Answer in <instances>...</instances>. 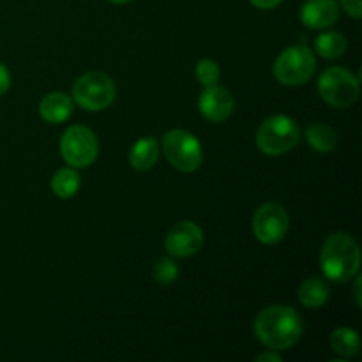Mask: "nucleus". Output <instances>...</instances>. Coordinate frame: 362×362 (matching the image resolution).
<instances>
[{
    "label": "nucleus",
    "instance_id": "nucleus-1",
    "mask_svg": "<svg viewBox=\"0 0 362 362\" xmlns=\"http://www.w3.org/2000/svg\"><path fill=\"white\" fill-rule=\"evenodd\" d=\"M303 318L288 306H269L255 318V334L267 349L285 352L303 336Z\"/></svg>",
    "mask_w": 362,
    "mask_h": 362
},
{
    "label": "nucleus",
    "instance_id": "nucleus-2",
    "mask_svg": "<svg viewBox=\"0 0 362 362\" xmlns=\"http://www.w3.org/2000/svg\"><path fill=\"white\" fill-rule=\"evenodd\" d=\"M324 274L336 283H346L356 278L361 267V250L357 240L349 233H332L320 251Z\"/></svg>",
    "mask_w": 362,
    "mask_h": 362
},
{
    "label": "nucleus",
    "instance_id": "nucleus-3",
    "mask_svg": "<svg viewBox=\"0 0 362 362\" xmlns=\"http://www.w3.org/2000/svg\"><path fill=\"white\" fill-rule=\"evenodd\" d=\"M300 129L286 115H272L262 122L257 133V145L264 154L281 156L299 144Z\"/></svg>",
    "mask_w": 362,
    "mask_h": 362
},
{
    "label": "nucleus",
    "instance_id": "nucleus-4",
    "mask_svg": "<svg viewBox=\"0 0 362 362\" xmlns=\"http://www.w3.org/2000/svg\"><path fill=\"white\" fill-rule=\"evenodd\" d=\"M317 71V59L308 46H290L274 62V76L279 83L299 87L308 83Z\"/></svg>",
    "mask_w": 362,
    "mask_h": 362
},
{
    "label": "nucleus",
    "instance_id": "nucleus-5",
    "mask_svg": "<svg viewBox=\"0 0 362 362\" xmlns=\"http://www.w3.org/2000/svg\"><path fill=\"white\" fill-rule=\"evenodd\" d=\"M318 92L327 105L334 108H349L359 98V78L345 67H329L320 74Z\"/></svg>",
    "mask_w": 362,
    "mask_h": 362
},
{
    "label": "nucleus",
    "instance_id": "nucleus-6",
    "mask_svg": "<svg viewBox=\"0 0 362 362\" xmlns=\"http://www.w3.org/2000/svg\"><path fill=\"white\" fill-rule=\"evenodd\" d=\"M163 148L170 165L184 173H191L200 168L204 161L200 141L189 131L172 129L163 138Z\"/></svg>",
    "mask_w": 362,
    "mask_h": 362
},
{
    "label": "nucleus",
    "instance_id": "nucleus-7",
    "mask_svg": "<svg viewBox=\"0 0 362 362\" xmlns=\"http://www.w3.org/2000/svg\"><path fill=\"white\" fill-rule=\"evenodd\" d=\"M73 99L87 112H101L115 99V85L106 74L87 73L74 81Z\"/></svg>",
    "mask_w": 362,
    "mask_h": 362
},
{
    "label": "nucleus",
    "instance_id": "nucleus-8",
    "mask_svg": "<svg viewBox=\"0 0 362 362\" xmlns=\"http://www.w3.org/2000/svg\"><path fill=\"white\" fill-rule=\"evenodd\" d=\"M99 144L95 134L85 126H71L60 140V154L73 168H87L95 161Z\"/></svg>",
    "mask_w": 362,
    "mask_h": 362
},
{
    "label": "nucleus",
    "instance_id": "nucleus-9",
    "mask_svg": "<svg viewBox=\"0 0 362 362\" xmlns=\"http://www.w3.org/2000/svg\"><path fill=\"white\" fill-rule=\"evenodd\" d=\"M288 228V212L278 202H267V204L260 205L255 212L253 232L262 244H267V246L278 244L279 240L285 239Z\"/></svg>",
    "mask_w": 362,
    "mask_h": 362
},
{
    "label": "nucleus",
    "instance_id": "nucleus-10",
    "mask_svg": "<svg viewBox=\"0 0 362 362\" xmlns=\"http://www.w3.org/2000/svg\"><path fill=\"white\" fill-rule=\"evenodd\" d=\"M165 247L172 257L189 258L204 247V232L193 221H180L170 228Z\"/></svg>",
    "mask_w": 362,
    "mask_h": 362
},
{
    "label": "nucleus",
    "instance_id": "nucleus-11",
    "mask_svg": "<svg viewBox=\"0 0 362 362\" xmlns=\"http://www.w3.org/2000/svg\"><path fill=\"white\" fill-rule=\"evenodd\" d=\"M198 106H200L202 115L207 120L223 122L235 110V99L230 94L228 88L214 85V87H205V90L200 95V101H198Z\"/></svg>",
    "mask_w": 362,
    "mask_h": 362
},
{
    "label": "nucleus",
    "instance_id": "nucleus-12",
    "mask_svg": "<svg viewBox=\"0 0 362 362\" xmlns=\"http://www.w3.org/2000/svg\"><path fill=\"white\" fill-rule=\"evenodd\" d=\"M339 18V6L336 0H306L300 9V20L308 28L320 30L334 25Z\"/></svg>",
    "mask_w": 362,
    "mask_h": 362
},
{
    "label": "nucleus",
    "instance_id": "nucleus-13",
    "mask_svg": "<svg viewBox=\"0 0 362 362\" xmlns=\"http://www.w3.org/2000/svg\"><path fill=\"white\" fill-rule=\"evenodd\" d=\"M73 99L64 92H49L39 103V113L49 124H60L73 113Z\"/></svg>",
    "mask_w": 362,
    "mask_h": 362
},
{
    "label": "nucleus",
    "instance_id": "nucleus-14",
    "mask_svg": "<svg viewBox=\"0 0 362 362\" xmlns=\"http://www.w3.org/2000/svg\"><path fill=\"white\" fill-rule=\"evenodd\" d=\"M159 159V144L156 138H141L133 145L129 154L131 166L134 170H151Z\"/></svg>",
    "mask_w": 362,
    "mask_h": 362
},
{
    "label": "nucleus",
    "instance_id": "nucleus-15",
    "mask_svg": "<svg viewBox=\"0 0 362 362\" xmlns=\"http://www.w3.org/2000/svg\"><path fill=\"white\" fill-rule=\"evenodd\" d=\"M329 290L327 283L320 278H310L299 286V300L303 306L310 308V310H317L322 308L329 299Z\"/></svg>",
    "mask_w": 362,
    "mask_h": 362
},
{
    "label": "nucleus",
    "instance_id": "nucleus-16",
    "mask_svg": "<svg viewBox=\"0 0 362 362\" xmlns=\"http://www.w3.org/2000/svg\"><path fill=\"white\" fill-rule=\"evenodd\" d=\"M306 138L308 144L313 151L322 152V154H327V152L334 151L336 144H338V138H336V131L332 129L327 124H311L306 129Z\"/></svg>",
    "mask_w": 362,
    "mask_h": 362
},
{
    "label": "nucleus",
    "instance_id": "nucleus-17",
    "mask_svg": "<svg viewBox=\"0 0 362 362\" xmlns=\"http://www.w3.org/2000/svg\"><path fill=\"white\" fill-rule=\"evenodd\" d=\"M331 346L341 357H354L361 352V338L350 327H339L332 332Z\"/></svg>",
    "mask_w": 362,
    "mask_h": 362
},
{
    "label": "nucleus",
    "instance_id": "nucleus-18",
    "mask_svg": "<svg viewBox=\"0 0 362 362\" xmlns=\"http://www.w3.org/2000/svg\"><path fill=\"white\" fill-rule=\"evenodd\" d=\"M80 187V175L73 168H60L52 179V189L62 200H69Z\"/></svg>",
    "mask_w": 362,
    "mask_h": 362
},
{
    "label": "nucleus",
    "instance_id": "nucleus-19",
    "mask_svg": "<svg viewBox=\"0 0 362 362\" xmlns=\"http://www.w3.org/2000/svg\"><path fill=\"white\" fill-rule=\"evenodd\" d=\"M315 48L324 59H338L345 53L346 39L339 32H324L315 41Z\"/></svg>",
    "mask_w": 362,
    "mask_h": 362
},
{
    "label": "nucleus",
    "instance_id": "nucleus-20",
    "mask_svg": "<svg viewBox=\"0 0 362 362\" xmlns=\"http://www.w3.org/2000/svg\"><path fill=\"white\" fill-rule=\"evenodd\" d=\"M152 276L159 285H170L179 276V267L172 258H159L152 267Z\"/></svg>",
    "mask_w": 362,
    "mask_h": 362
},
{
    "label": "nucleus",
    "instance_id": "nucleus-21",
    "mask_svg": "<svg viewBox=\"0 0 362 362\" xmlns=\"http://www.w3.org/2000/svg\"><path fill=\"white\" fill-rule=\"evenodd\" d=\"M219 66L211 59H202L197 64V78L204 87H214L219 81Z\"/></svg>",
    "mask_w": 362,
    "mask_h": 362
},
{
    "label": "nucleus",
    "instance_id": "nucleus-22",
    "mask_svg": "<svg viewBox=\"0 0 362 362\" xmlns=\"http://www.w3.org/2000/svg\"><path fill=\"white\" fill-rule=\"evenodd\" d=\"M341 7L352 18L362 16V0H341Z\"/></svg>",
    "mask_w": 362,
    "mask_h": 362
},
{
    "label": "nucleus",
    "instance_id": "nucleus-23",
    "mask_svg": "<svg viewBox=\"0 0 362 362\" xmlns=\"http://www.w3.org/2000/svg\"><path fill=\"white\" fill-rule=\"evenodd\" d=\"M9 85H11L9 71H7L6 66H4V64L0 62V95L6 94L7 88H9Z\"/></svg>",
    "mask_w": 362,
    "mask_h": 362
},
{
    "label": "nucleus",
    "instance_id": "nucleus-24",
    "mask_svg": "<svg viewBox=\"0 0 362 362\" xmlns=\"http://www.w3.org/2000/svg\"><path fill=\"white\" fill-rule=\"evenodd\" d=\"M250 2L253 4L255 7H258V9H274V7H278L283 0H250Z\"/></svg>",
    "mask_w": 362,
    "mask_h": 362
},
{
    "label": "nucleus",
    "instance_id": "nucleus-25",
    "mask_svg": "<svg viewBox=\"0 0 362 362\" xmlns=\"http://www.w3.org/2000/svg\"><path fill=\"white\" fill-rule=\"evenodd\" d=\"M257 362H281V356H279L276 350H271V352H264L255 359Z\"/></svg>",
    "mask_w": 362,
    "mask_h": 362
},
{
    "label": "nucleus",
    "instance_id": "nucleus-26",
    "mask_svg": "<svg viewBox=\"0 0 362 362\" xmlns=\"http://www.w3.org/2000/svg\"><path fill=\"white\" fill-rule=\"evenodd\" d=\"M354 293H356L357 306L361 308V304H362V300H361V279H357V281H356V288H354Z\"/></svg>",
    "mask_w": 362,
    "mask_h": 362
},
{
    "label": "nucleus",
    "instance_id": "nucleus-27",
    "mask_svg": "<svg viewBox=\"0 0 362 362\" xmlns=\"http://www.w3.org/2000/svg\"><path fill=\"white\" fill-rule=\"evenodd\" d=\"M108 2H112V4H127V2H131V0H108Z\"/></svg>",
    "mask_w": 362,
    "mask_h": 362
}]
</instances>
